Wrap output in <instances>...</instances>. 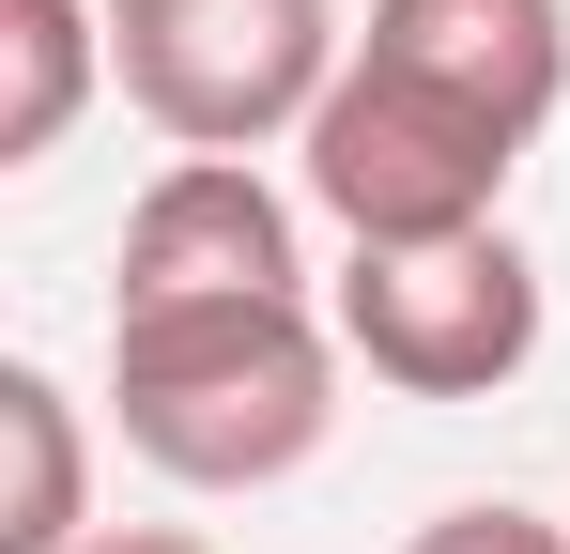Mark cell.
<instances>
[{"mask_svg": "<svg viewBox=\"0 0 570 554\" xmlns=\"http://www.w3.org/2000/svg\"><path fill=\"white\" fill-rule=\"evenodd\" d=\"M108 78V0H0V170H47Z\"/></svg>", "mask_w": 570, "mask_h": 554, "instance_id": "52a82bcc", "label": "cell"}, {"mask_svg": "<svg viewBox=\"0 0 570 554\" xmlns=\"http://www.w3.org/2000/svg\"><path fill=\"white\" fill-rule=\"evenodd\" d=\"M0 447H16L0 554H78L94 540V447H78V400H62L47 369H0Z\"/></svg>", "mask_w": 570, "mask_h": 554, "instance_id": "ba28073f", "label": "cell"}, {"mask_svg": "<svg viewBox=\"0 0 570 554\" xmlns=\"http://www.w3.org/2000/svg\"><path fill=\"white\" fill-rule=\"evenodd\" d=\"M108 78L186 155H263L340 92V0H108Z\"/></svg>", "mask_w": 570, "mask_h": 554, "instance_id": "7a4b0ae2", "label": "cell"}, {"mask_svg": "<svg viewBox=\"0 0 570 554\" xmlns=\"http://www.w3.org/2000/svg\"><path fill=\"white\" fill-rule=\"evenodd\" d=\"M340 355L401 385V400H493L540 355V263L509 231H448V247H355L340 277Z\"/></svg>", "mask_w": 570, "mask_h": 554, "instance_id": "277c9868", "label": "cell"}, {"mask_svg": "<svg viewBox=\"0 0 570 554\" xmlns=\"http://www.w3.org/2000/svg\"><path fill=\"white\" fill-rule=\"evenodd\" d=\"M293 155H308V200L355 247H448V231H493L524 139H493L478 108H448V92L401 78V62H340V92L308 108Z\"/></svg>", "mask_w": 570, "mask_h": 554, "instance_id": "3957f363", "label": "cell"}, {"mask_svg": "<svg viewBox=\"0 0 570 554\" xmlns=\"http://www.w3.org/2000/svg\"><path fill=\"white\" fill-rule=\"evenodd\" d=\"M247 293H308V247H293V200L247 155H170L124 216V308H247Z\"/></svg>", "mask_w": 570, "mask_h": 554, "instance_id": "5b68a950", "label": "cell"}, {"mask_svg": "<svg viewBox=\"0 0 570 554\" xmlns=\"http://www.w3.org/2000/svg\"><path fill=\"white\" fill-rule=\"evenodd\" d=\"M78 554H216V540H200V524H94Z\"/></svg>", "mask_w": 570, "mask_h": 554, "instance_id": "30bf717a", "label": "cell"}, {"mask_svg": "<svg viewBox=\"0 0 570 554\" xmlns=\"http://www.w3.org/2000/svg\"><path fill=\"white\" fill-rule=\"evenodd\" d=\"M108 416L186 493H278L293 462H324V432H340V324H308V293L124 308L108 324Z\"/></svg>", "mask_w": 570, "mask_h": 554, "instance_id": "6da1fadb", "label": "cell"}, {"mask_svg": "<svg viewBox=\"0 0 570 554\" xmlns=\"http://www.w3.org/2000/svg\"><path fill=\"white\" fill-rule=\"evenodd\" d=\"M401 554H570V540L540 524V508H509V493H493V508H432Z\"/></svg>", "mask_w": 570, "mask_h": 554, "instance_id": "9c48e42d", "label": "cell"}, {"mask_svg": "<svg viewBox=\"0 0 570 554\" xmlns=\"http://www.w3.org/2000/svg\"><path fill=\"white\" fill-rule=\"evenodd\" d=\"M355 62H401L448 108H478L493 139H540L570 92V0H371V47Z\"/></svg>", "mask_w": 570, "mask_h": 554, "instance_id": "8992f818", "label": "cell"}]
</instances>
